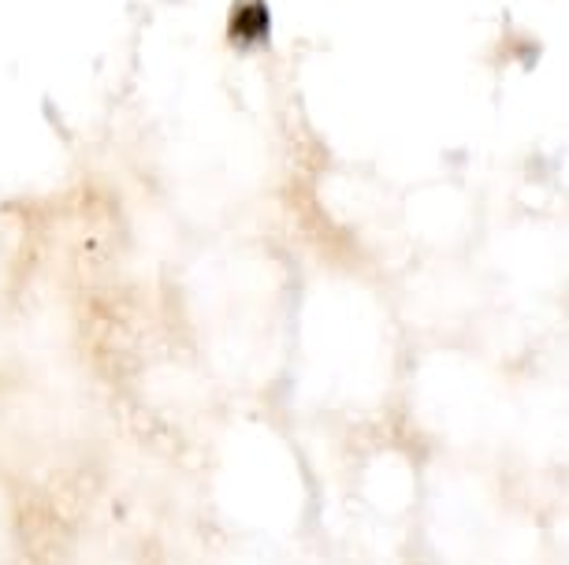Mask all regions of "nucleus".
Returning a JSON list of instances; mask_svg holds the SVG:
<instances>
[{"label":"nucleus","mask_w":569,"mask_h":565,"mask_svg":"<svg viewBox=\"0 0 569 565\" xmlns=\"http://www.w3.org/2000/svg\"><path fill=\"white\" fill-rule=\"evenodd\" d=\"M268 8L265 0H235L231 19H227V38L235 45H257L268 38Z\"/></svg>","instance_id":"1"}]
</instances>
